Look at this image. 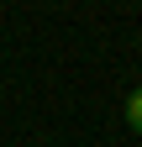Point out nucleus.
Returning a JSON list of instances; mask_svg holds the SVG:
<instances>
[{
	"mask_svg": "<svg viewBox=\"0 0 142 147\" xmlns=\"http://www.w3.org/2000/svg\"><path fill=\"white\" fill-rule=\"evenodd\" d=\"M126 126H132V131L142 137V84H137L132 95H126Z\"/></svg>",
	"mask_w": 142,
	"mask_h": 147,
	"instance_id": "nucleus-1",
	"label": "nucleus"
}]
</instances>
